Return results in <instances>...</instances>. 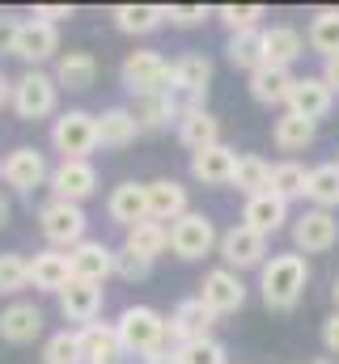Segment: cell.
<instances>
[{"label":"cell","instance_id":"6da1fadb","mask_svg":"<svg viewBox=\"0 0 339 364\" xmlns=\"http://www.w3.org/2000/svg\"><path fill=\"white\" fill-rule=\"evenodd\" d=\"M306 284H310V263L288 250V255H267V263L259 267V292H263V305L276 309V314H288L301 305L306 296Z\"/></svg>","mask_w":339,"mask_h":364},{"label":"cell","instance_id":"7a4b0ae2","mask_svg":"<svg viewBox=\"0 0 339 364\" xmlns=\"http://www.w3.org/2000/svg\"><path fill=\"white\" fill-rule=\"evenodd\" d=\"M115 339H119V352L132 356V360H149L166 348V318L153 309V305H127L119 318H115Z\"/></svg>","mask_w":339,"mask_h":364},{"label":"cell","instance_id":"3957f363","mask_svg":"<svg viewBox=\"0 0 339 364\" xmlns=\"http://www.w3.org/2000/svg\"><path fill=\"white\" fill-rule=\"evenodd\" d=\"M38 229H43V237H47V246L51 250H73V246H81L85 229H89V216H85L81 203H64V199H47L43 208H38Z\"/></svg>","mask_w":339,"mask_h":364},{"label":"cell","instance_id":"277c9868","mask_svg":"<svg viewBox=\"0 0 339 364\" xmlns=\"http://www.w3.org/2000/svg\"><path fill=\"white\" fill-rule=\"evenodd\" d=\"M9 106H13V110H17V119H26V123L51 119V114H56V106H60V85H56V77H51V73H43V68L21 73V77L13 81V102H9Z\"/></svg>","mask_w":339,"mask_h":364},{"label":"cell","instance_id":"5b68a950","mask_svg":"<svg viewBox=\"0 0 339 364\" xmlns=\"http://www.w3.org/2000/svg\"><path fill=\"white\" fill-rule=\"evenodd\" d=\"M51 149L60 153V161H89V153L98 149V127L89 110H64L51 119Z\"/></svg>","mask_w":339,"mask_h":364},{"label":"cell","instance_id":"8992f818","mask_svg":"<svg viewBox=\"0 0 339 364\" xmlns=\"http://www.w3.org/2000/svg\"><path fill=\"white\" fill-rule=\"evenodd\" d=\"M217 242H221V233H217V225H212L208 212H187V216H178V220L170 225V250H174L182 263L208 259V255L217 250Z\"/></svg>","mask_w":339,"mask_h":364},{"label":"cell","instance_id":"52a82bcc","mask_svg":"<svg viewBox=\"0 0 339 364\" xmlns=\"http://www.w3.org/2000/svg\"><path fill=\"white\" fill-rule=\"evenodd\" d=\"M119 81L132 97H153V93H170V60L157 51H132L119 68Z\"/></svg>","mask_w":339,"mask_h":364},{"label":"cell","instance_id":"ba28073f","mask_svg":"<svg viewBox=\"0 0 339 364\" xmlns=\"http://www.w3.org/2000/svg\"><path fill=\"white\" fill-rule=\"evenodd\" d=\"M208 85H212V60L199 55V51H187L170 64V93L178 97V106H204L208 97Z\"/></svg>","mask_w":339,"mask_h":364},{"label":"cell","instance_id":"9c48e42d","mask_svg":"<svg viewBox=\"0 0 339 364\" xmlns=\"http://www.w3.org/2000/svg\"><path fill=\"white\" fill-rule=\"evenodd\" d=\"M47 178H51V166H47V157H43L38 149H30V144H17V149L4 153V161H0V182H4L9 191H17V195H34Z\"/></svg>","mask_w":339,"mask_h":364},{"label":"cell","instance_id":"30bf717a","mask_svg":"<svg viewBox=\"0 0 339 364\" xmlns=\"http://www.w3.org/2000/svg\"><path fill=\"white\" fill-rule=\"evenodd\" d=\"M217 255L225 259L229 272L242 275V272H251V267H263V263H267V237L254 233V229H246V225H234V229L221 233Z\"/></svg>","mask_w":339,"mask_h":364},{"label":"cell","instance_id":"8fae6325","mask_svg":"<svg viewBox=\"0 0 339 364\" xmlns=\"http://www.w3.org/2000/svg\"><path fill=\"white\" fill-rule=\"evenodd\" d=\"M335 242H339L335 212L306 208V212L293 220V246H297L301 259H306V255H327V250H335Z\"/></svg>","mask_w":339,"mask_h":364},{"label":"cell","instance_id":"7c38bea8","mask_svg":"<svg viewBox=\"0 0 339 364\" xmlns=\"http://www.w3.org/2000/svg\"><path fill=\"white\" fill-rule=\"evenodd\" d=\"M9 51H13L17 60H26L30 68H38V64H47V60L60 55V30L47 26V21H38V17L17 21V30H13V47H9Z\"/></svg>","mask_w":339,"mask_h":364},{"label":"cell","instance_id":"4fadbf2b","mask_svg":"<svg viewBox=\"0 0 339 364\" xmlns=\"http://www.w3.org/2000/svg\"><path fill=\"white\" fill-rule=\"evenodd\" d=\"M212 326H217V314L199 301V296H187V301H178L174 309H170L166 318V343H191V339H208L212 335Z\"/></svg>","mask_w":339,"mask_h":364},{"label":"cell","instance_id":"5bb4252c","mask_svg":"<svg viewBox=\"0 0 339 364\" xmlns=\"http://www.w3.org/2000/svg\"><path fill=\"white\" fill-rule=\"evenodd\" d=\"M199 301L217 318H229V314H238L246 305V284H242V275L229 272V267H212L204 275V284H199Z\"/></svg>","mask_w":339,"mask_h":364},{"label":"cell","instance_id":"9a60e30c","mask_svg":"<svg viewBox=\"0 0 339 364\" xmlns=\"http://www.w3.org/2000/svg\"><path fill=\"white\" fill-rule=\"evenodd\" d=\"M47 186H51V199L85 203L98 191V170H93V161H60V166H51Z\"/></svg>","mask_w":339,"mask_h":364},{"label":"cell","instance_id":"2e32d148","mask_svg":"<svg viewBox=\"0 0 339 364\" xmlns=\"http://www.w3.org/2000/svg\"><path fill=\"white\" fill-rule=\"evenodd\" d=\"M68 267H73V279L102 288V284L115 275V250H110L106 242H98V237H85L81 246L68 250Z\"/></svg>","mask_w":339,"mask_h":364},{"label":"cell","instance_id":"e0dca14e","mask_svg":"<svg viewBox=\"0 0 339 364\" xmlns=\"http://www.w3.org/2000/svg\"><path fill=\"white\" fill-rule=\"evenodd\" d=\"M43 326H47V318H43V309L34 301H13V305L0 309V339L13 343V348L34 343L43 335Z\"/></svg>","mask_w":339,"mask_h":364},{"label":"cell","instance_id":"ac0fdd59","mask_svg":"<svg viewBox=\"0 0 339 364\" xmlns=\"http://www.w3.org/2000/svg\"><path fill=\"white\" fill-rule=\"evenodd\" d=\"M174 127H178V144L191 149V153H204V149L221 144V119L208 106H187Z\"/></svg>","mask_w":339,"mask_h":364},{"label":"cell","instance_id":"d6986e66","mask_svg":"<svg viewBox=\"0 0 339 364\" xmlns=\"http://www.w3.org/2000/svg\"><path fill=\"white\" fill-rule=\"evenodd\" d=\"M145 195H149V220H157V225H174L178 216H187L191 212V195H187V186L178 178H153L145 182Z\"/></svg>","mask_w":339,"mask_h":364},{"label":"cell","instance_id":"ffe728a7","mask_svg":"<svg viewBox=\"0 0 339 364\" xmlns=\"http://www.w3.org/2000/svg\"><path fill=\"white\" fill-rule=\"evenodd\" d=\"M106 216L127 233L132 225L149 220V195H145V182H119L110 195H106Z\"/></svg>","mask_w":339,"mask_h":364},{"label":"cell","instance_id":"44dd1931","mask_svg":"<svg viewBox=\"0 0 339 364\" xmlns=\"http://www.w3.org/2000/svg\"><path fill=\"white\" fill-rule=\"evenodd\" d=\"M331 106H335V93L323 85V77H297L293 81V90H288V110L293 114L318 123V119L331 114Z\"/></svg>","mask_w":339,"mask_h":364},{"label":"cell","instance_id":"7402d4cb","mask_svg":"<svg viewBox=\"0 0 339 364\" xmlns=\"http://www.w3.org/2000/svg\"><path fill=\"white\" fill-rule=\"evenodd\" d=\"M102 301H106V292H102L98 284H81V279H73V284L60 292V314H64V322H73V326L81 331V326H89V322H98Z\"/></svg>","mask_w":339,"mask_h":364},{"label":"cell","instance_id":"603a6c76","mask_svg":"<svg viewBox=\"0 0 339 364\" xmlns=\"http://www.w3.org/2000/svg\"><path fill=\"white\" fill-rule=\"evenodd\" d=\"M242 225L254 229V233H263V237H271V233H280L288 225V203L280 195H271V191H259L242 208Z\"/></svg>","mask_w":339,"mask_h":364},{"label":"cell","instance_id":"cb8c5ba5","mask_svg":"<svg viewBox=\"0 0 339 364\" xmlns=\"http://www.w3.org/2000/svg\"><path fill=\"white\" fill-rule=\"evenodd\" d=\"M306 55V34L297 26H267L263 30V64L267 68H288L293 60Z\"/></svg>","mask_w":339,"mask_h":364},{"label":"cell","instance_id":"d4e9b609","mask_svg":"<svg viewBox=\"0 0 339 364\" xmlns=\"http://www.w3.org/2000/svg\"><path fill=\"white\" fill-rule=\"evenodd\" d=\"M234 166H238V153L229 144H212L204 153H191V178L204 182V186H229Z\"/></svg>","mask_w":339,"mask_h":364},{"label":"cell","instance_id":"484cf974","mask_svg":"<svg viewBox=\"0 0 339 364\" xmlns=\"http://www.w3.org/2000/svg\"><path fill=\"white\" fill-rule=\"evenodd\" d=\"M51 77H56L60 90H73V93L93 90V81H98V55L93 51H60Z\"/></svg>","mask_w":339,"mask_h":364},{"label":"cell","instance_id":"4316f807","mask_svg":"<svg viewBox=\"0 0 339 364\" xmlns=\"http://www.w3.org/2000/svg\"><path fill=\"white\" fill-rule=\"evenodd\" d=\"M30 284L38 288V292H64L68 284H73V267H68V255L64 250H38L34 259H30Z\"/></svg>","mask_w":339,"mask_h":364},{"label":"cell","instance_id":"83f0119b","mask_svg":"<svg viewBox=\"0 0 339 364\" xmlns=\"http://www.w3.org/2000/svg\"><path fill=\"white\" fill-rule=\"evenodd\" d=\"M77 343H81V364H119V339H115V322H89L77 331Z\"/></svg>","mask_w":339,"mask_h":364},{"label":"cell","instance_id":"f1b7e54d","mask_svg":"<svg viewBox=\"0 0 339 364\" xmlns=\"http://www.w3.org/2000/svg\"><path fill=\"white\" fill-rule=\"evenodd\" d=\"M93 127H98V144L102 149H127L140 136V127H136L127 106H106L102 114H93Z\"/></svg>","mask_w":339,"mask_h":364},{"label":"cell","instance_id":"f546056e","mask_svg":"<svg viewBox=\"0 0 339 364\" xmlns=\"http://www.w3.org/2000/svg\"><path fill=\"white\" fill-rule=\"evenodd\" d=\"M132 119H136V127L140 132H162L170 123H178V114H182V106H178V97L174 93H153V97H132Z\"/></svg>","mask_w":339,"mask_h":364},{"label":"cell","instance_id":"4dcf8cb0","mask_svg":"<svg viewBox=\"0 0 339 364\" xmlns=\"http://www.w3.org/2000/svg\"><path fill=\"white\" fill-rule=\"evenodd\" d=\"M293 81H297V77H293L288 68H267V64H263V68L251 73V85H246V90H251V97L259 106H288Z\"/></svg>","mask_w":339,"mask_h":364},{"label":"cell","instance_id":"1f68e13d","mask_svg":"<svg viewBox=\"0 0 339 364\" xmlns=\"http://www.w3.org/2000/svg\"><path fill=\"white\" fill-rule=\"evenodd\" d=\"M314 136H318V123H310V119H301V114H293V110H284V114L271 123V144H276L280 153H301V149L314 144Z\"/></svg>","mask_w":339,"mask_h":364},{"label":"cell","instance_id":"d6a6232c","mask_svg":"<svg viewBox=\"0 0 339 364\" xmlns=\"http://www.w3.org/2000/svg\"><path fill=\"white\" fill-rule=\"evenodd\" d=\"M110 21L123 34H153L157 26H166V4H115Z\"/></svg>","mask_w":339,"mask_h":364},{"label":"cell","instance_id":"836d02e7","mask_svg":"<svg viewBox=\"0 0 339 364\" xmlns=\"http://www.w3.org/2000/svg\"><path fill=\"white\" fill-rule=\"evenodd\" d=\"M306 47L323 60H335L339 55V9H318L310 17V30H306Z\"/></svg>","mask_w":339,"mask_h":364},{"label":"cell","instance_id":"e575fe53","mask_svg":"<svg viewBox=\"0 0 339 364\" xmlns=\"http://www.w3.org/2000/svg\"><path fill=\"white\" fill-rule=\"evenodd\" d=\"M306 199H310V208H318V212H335L339 208V166L335 161H323V166L310 170Z\"/></svg>","mask_w":339,"mask_h":364},{"label":"cell","instance_id":"d590c367","mask_svg":"<svg viewBox=\"0 0 339 364\" xmlns=\"http://www.w3.org/2000/svg\"><path fill=\"white\" fill-rule=\"evenodd\" d=\"M123 246H127V250H136L140 259H153V263H157V255H166V250H170V225L140 220V225H132V229L123 233Z\"/></svg>","mask_w":339,"mask_h":364},{"label":"cell","instance_id":"8d00e7d4","mask_svg":"<svg viewBox=\"0 0 339 364\" xmlns=\"http://www.w3.org/2000/svg\"><path fill=\"white\" fill-rule=\"evenodd\" d=\"M306 182H310V170L301 161H280V166H271L267 191L280 195L284 203H293V199H306Z\"/></svg>","mask_w":339,"mask_h":364},{"label":"cell","instance_id":"74e56055","mask_svg":"<svg viewBox=\"0 0 339 364\" xmlns=\"http://www.w3.org/2000/svg\"><path fill=\"white\" fill-rule=\"evenodd\" d=\"M267 182H271V166H267L259 153H238V166H234V182H229V186H238V191L251 199L259 191H267Z\"/></svg>","mask_w":339,"mask_h":364},{"label":"cell","instance_id":"f35d334b","mask_svg":"<svg viewBox=\"0 0 339 364\" xmlns=\"http://www.w3.org/2000/svg\"><path fill=\"white\" fill-rule=\"evenodd\" d=\"M225 55H229V64H234V68H242V73L263 68V30L229 34V43H225Z\"/></svg>","mask_w":339,"mask_h":364},{"label":"cell","instance_id":"ab89813d","mask_svg":"<svg viewBox=\"0 0 339 364\" xmlns=\"http://www.w3.org/2000/svg\"><path fill=\"white\" fill-rule=\"evenodd\" d=\"M174 360L178 364H229V352L221 339H191V343H178L174 348Z\"/></svg>","mask_w":339,"mask_h":364},{"label":"cell","instance_id":"60d3db41","mask_svg":"<svg viewBox=\"0 0 339 364\" xmlns=\"http://www.w3.org/2000/svg\"><path fill=\"white\" fill-rule=\"evenodd\" d=\"M26 288H30V259L17 250H4L0 255V296H17Z\"/></svg>","mask_w":339,"mask_h":364},{"label":"cell","instance_id":"b9f144b4","mask_svg":"<svg viewBox=\"0 0 339 364\" xmlns=\"http://www.w3.org/2000/svg\"><path fill=\"white\" fill-rule=\"evenodd\" d=\"M212 17H221L229 26V34H246V30H263L267 9L263 4H221Z\"/></svg>","mask_w":339,"mask_h":364},{"label":"cell","instance_id":"7bdbcfd3","mask_svg":"<svg viewBox=\"0 0 339 364\" xmlns=\"http://www.w3.org/2000/svg\"><path fill=\"white\" fill-rule=\"evenodd\" d=\"M43 364H81V343L77 331H56L43 343Z\"/></svg>","mask_w":339,"mask_h":364},{"label":"cell","instance_id":"ee69618b","mask_svg":"<svg viewBox=\"0 0 339 364\" xmlns=\"http://www.w3.org/2000/svg\"><path fill=\"white\" fill-rule=\"evenodd\" d=\"M149 272H153V259H140V255H136V250H127V246H119V250H115V275H119V279L136 284V279H145Z\"/></svg>","mask_w":339,"mask_h":364},{"label":"cell","instance_id":"f6af8a7d","mask_svg":"<svg viewBox=\"0 0 339 364\" xmlns=\"http://www.w3.org/2000/svg\"><path fill=\"white\" fill-rule=\"evenodd\" d=\"M212 17L208 4H166V21L170 26H204Z\"/></svg>","mask_w":339,"mask_h":364},{"label":"cell","instance_id":"bcb514c9","mask_svg":"<svg viewBox=\"0 0 339 364\" xmlns=\"http://www.w3.org/2000/svg\"><path fill=\"white\" fill-rule=\"evenodd\" d=\"M34 17L60 30V21H68V17H77V9H73V4H38V9H34Z\"/></svg>","mask_w":339,"mask_h":364},{"label":"cell","instance_id":"7dc6e473","mask_svg":"<svg viewBox=\"0 0 339 364\" xmlns=\"http://www.w3.org/2000/svg\"><path fill=\"white\" fill-rule=\"evenodd\" d=\"M323 348H327V352L339 360V309L327 318V322H323Z\"/></svg>","mask_w":339,"mask_h":364},{"label":"cell","instance_id":"c3c4849f","mask_svg":"<svg viewBox=\"0 0 339 364\" xmlns=\"http://www.w3.org/2000/svg\"><path fill=\"white\" fill-rule=\"evenodd\" d=\"M318 77H323V85L331 93H339V55L335 60H323V73H318Z\"/></svg>","mask_w":339,"mask_h":364},{"label":"cell","instance_id":"681fc988","mask_svg":"<svg viewBox=\"0 0 339 364\" xmlns=\"http://www.w3.org/2000/svg\"><path fill=\"white\" fill-rule=\"evenodd\" d=\"M13 30H17V21H9V17H0V47H4V51L13 47Z\"/></svg>","mask_w":339,"mask_h":364},{"label":"cell","instance_id":"f907efd6","mask_svg":"<svg viewBox=\"0 0 339 364\" xmlns=\"http://www.w3.org/2000/svg\"><path fill=\"white\" fill-rule=\"evenodd\" d=\"M9 102H13V81H9V77L0 73V110H4Z\"/></svg>","mask_w":339,"mask_h":364},{"label":"cell","instance_id":"816d5d0a","mask_svg":"<svg viewBox=\"0 0 339 364\" xmlns=\"http://www.w3.org/2000/svg\"><path fill=\"white\" fill-rule=\"evenodd\" d=\"M145 364H178V360H174V348H162L157 356H149Z\"/></svg>","mask_w":339,"mask_h":364},{"label":"cell","instance_id":"f5cc1de1","mask_svg":"<svg viewBox=\"0 0 339 364\" xmlns=\"http://www.w3.org/2000/svg\"><path fill=\"white\" fill-rule=\"evenodd\" d=\"M9 216H13V208H9V199H4V195H0V229H4V225H9Z\"/></svg>","mask_w":339,"mask_h":364},{"label":"cell","instance_id":"db71d44e","mask_svg":"<svg viewBox=\"0 0 339 364\" xmlns=\"http://www.w3.org/2000/svg\"><path fill=\"white\" fill-rule=\"evenodd\" d=\"M331 296H335V309H339V275H335V284H331Z\"/></svg>","mask_w":339,"mask_h":364},{"label":"cell","instance_id":"11a10c76","mask_svg":"<svg viewBox=\"0 0 339 364\" xmlns=\"http://www.w3.org/2000/svg\"><path fill=\"white\" fill-rule=\"evenodd\" d=\"M314 364H339V360H335V356H318Z\"/></svg>","mask_w":339,"mask_h":364},{"label":"cell","instance_id":"9f6ffc18","mask_svg":"<svg viewBox=\"0 0 339 364\" xmlns=\"http://www.w3.org/2000/svg\"><path fill=\"white\" fill-rule=\"evenodd\" d=\"M335 166H339V157H335Z\"/></svg>","mask_w":339,"mask_h":364}]
</instances>
